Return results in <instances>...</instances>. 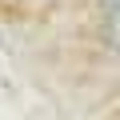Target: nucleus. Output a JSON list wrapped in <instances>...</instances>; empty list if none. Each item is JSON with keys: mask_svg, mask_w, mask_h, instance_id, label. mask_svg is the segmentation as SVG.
<instances>
[{"mask_svg": "<svg viewBox=\"0 0 120 120\" xmlns=\"http://www.w3.org/2000/svg\"><path fill=\"white\" fill-rule=\"evenodd\" d=\"M108 40L120 48V0L112 4V16H108Z\"/></svg>", "mask_w": 120, "mask_h": 120, "instance_id": "nucleus-1", "label": "nucleus"}, {"mask_svg": "<svg viewBox=\"0 0 120 120\" xmlns=\"http://www.w3.org/2000/svg\"><path fill=\"white\" fill-rule=\"evenodd\" d=\"M100 4H116V0H100Z\"/></svg>", "mask_w": 120, "mask_h": 120, "instance_id": "nucleus-2", "label": "nucleus"}]
</instances>
